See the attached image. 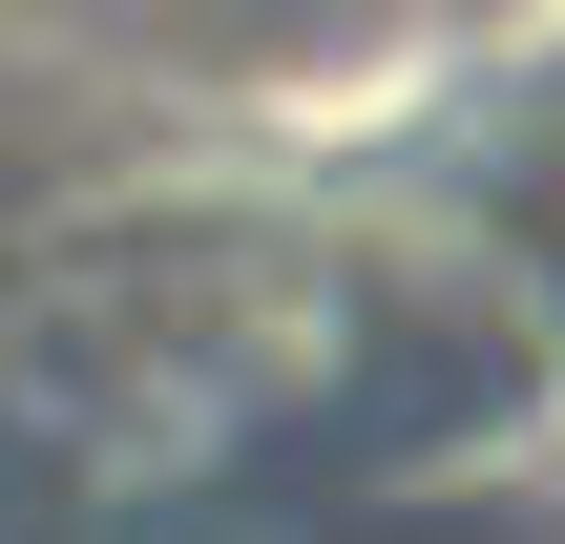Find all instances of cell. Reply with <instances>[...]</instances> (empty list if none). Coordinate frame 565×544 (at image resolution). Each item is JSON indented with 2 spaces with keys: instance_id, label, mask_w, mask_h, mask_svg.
I'll return each mask as SVG.
<instances>
[{
  "instance_id": "1",
  "label": "cell",
  "mask_w": 565,
  "mask_h": 544,
  "mask_svg": "<svg viewBox=\"0 0 565 544\" xmlns=\"http://www.w3.org/2000/svg\"><path fill=\"white\" fill-rule=\"evenodd\" d=\"M335 377H356V294L294 273V252H231V231L42 273V294L0 314V440H21L63 503H105V524L252 482Z\"/></svg>"
}]
</instances>
